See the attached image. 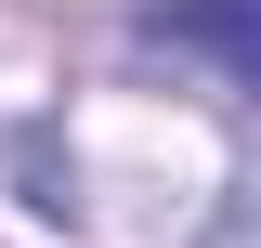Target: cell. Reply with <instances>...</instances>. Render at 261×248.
Wrapping results in <instances>:
<instances>
[{
    "mask_svg": "<svg viewBox=\"0 0 261 248\" xmlns=\"http://www.w3.org/2000/svg\"><path fill=\"white\" fill-rule=\"evenodd\" d=\"M13 183H27V209H39V222H65V235H79V170L53 157V131H39V118L13 131Z\"/></svg>",
    "mask_w": 261,
    "mask_h": 248,
    "instance_id": "cell-2",
    "label": "cell"
},
{
    "mask_svg": "<svg viewBox=\"0 0 261 248\" xmlns=\"http://www.w3.org/2000/svg\"><path fill=\"white\" fill-rule=\"evenodd\" d=\"M157 39H183L235 92H261V0H157Z\"/></svg>",
    "mask_w": 261,
    "mask_h": 248,
    "instance_id": "cell-1",
    "label": "cell"
},
{
    "mask_svg": "<svg viewBox=\"0 0 261 248\" xmlns=\"http://www.w3.org/2000/svg\"><path fill=\"white\" fill-rule=\"evenodd\" d=\"M196 248H261V170L222 196V209H209V235H196Z\"/></svg>",
    "mask_w": 261,
    "mask_h": 248,
    "instance_id": "cell-3",
    "label": "cell"
}]
</instances>
